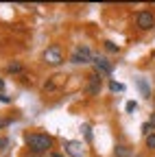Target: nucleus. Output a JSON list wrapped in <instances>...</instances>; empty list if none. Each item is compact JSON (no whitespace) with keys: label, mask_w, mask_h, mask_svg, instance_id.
<instances>
[{"label":"nucleus","mask_w":155,"mask_h":157,"mask_svg":"<svg viewBox=\"0 0 155 157\" xmlns=\"http://www.w3.org/2000/svg\"><path fill=\"white\" fill-rule=\"evenodd\" d=\"M26 146L33 151V155H44L46 151L52 148V137L46 133H26L24 135Z\"/></svg>","instance_id":"f257e3e1"},{"label":"nucleus","mask_w":155,"mask_h":157,"mask_svg":"<svg viewBox=\"0 0 155 157\" xmlns=\"http://www.w3.org/2000/svg\"><path fill=\"white\" fill-rule=\"evenodd\" d=\"M70 61L76 63V66H81V63H92V61H94V55H92L90 46H83V44L74 46V50H72V55H70Z\"/></svg>","instance_id":"f03ea898"},{"label":"nucleus","mask_w":155,"mask_h":157,"mask_svg":"<svg viewBox=\"0 0 155 157\" xmlns=\"http://www.w3.org/2000/svg\"><path fill=\"white\" fill-rule=\"evenodd\" d=\"M44 61H46L48 66H61V63H64V52H61V48L57 46V44L48 46V48L44 50Z\"/></svg>","instance_id":"7ed1b4c3"},{"label":"nucleus","mask_w":155,"mask_h":157,"mask_svg":"<svg viewBox=\"0 0 155 157\" xmlns=\"http://www.w3.org/2000/svg\"><path fill=\"white\" fill-rule=\"evenodd\" d=\"M135 24H138L142 31H149V29H153V24H155V15H153L151 11H140L138 15H135Z\"/></svg>","instance_id":"20e7f679"},{"label":"nucleus","mask_w":155,"mask_h":157,"mask_svg":"<svg viewBox=\"0 0 155 157\" xmlns=\"http://www.w3.org/2000/svg\"><path fill=\"white\" fill-rule=\"evenodd\" d=\"M94 66H96V72H99L101 76H109L114 72V66L107 61L105 57H94Z\"/></svg>","instance_id":"39448f33"},{"label":"nucleus","mask_w":155,"mask_h":157,"mask_svg":"<svg viewBox=\"0 0 155 157\" xmlns=\"http://www.w3.org/2000/svg\"><path fill=\"white\" fill-rule=\"evenodd\" d=\"M64 148H66V153L72 155V157H83V153H85V146H83L81 142H74V140H68V142L64 144Z\"/></svg>","instance_id":"423d86ee"},{"label":"nucleus","mask_w":155,"mask_h":157,"mask_svg":"<svg viewBox=\"0 0 155 157\" xmlns=\"http://www.w3.org/2000/svg\"><path fill=\"white\" fill-rule=\"evenodd\" d=\"M101 74L99 72H94V74H90V85H87V92L90 94H99L101 92Z\"/></svg>","instance_id":"0eeeda50"},{"label":"nucleus","mask_w":155,"mask_h":157,"mask_svg":"<svg viewBox=\"0 0 155 157\" xmlns=\"http://www.w3.org/2000/svg\"><path fill=\"white\" fill-rule=\"evenodd\" d=\"M138 87H140V92H142L144 98H151V90H149V83L144 81V78H138Z\"/></svg>","instance_id":"6e6552de"},{"label":"nucleus","mask_w":155,"mask_h":157,"mask_svg":"<svg viewBox=\"0 0 155 157\" xmlns=\"http://www.w3.org/2000/svg\"><path fill=\"white\" fill-rule=\"evenodd\" d=\"M114 155H116V157H129V155H131V151H129V146H125V144H120V146H116V151H114Z\"/></svg>","instance_id":"1a4fd4ad"},{"label":"nucleus","mask_w":155,"mask_h":157,"mask_svg":"<svg viewBox=\"0 0 155 157\" xmlns=\"http://www.w3.org/2000/svg\"><path fill=\"white\" fill-rule=\"evenodd\" d=\"M153 131H155V122H144V124H142V133H144V135H151Z\"/></svg>","instance_id":"9d476101"},{"label":"nucleus","mask_w":155,"mask_h":157,"mask_svg":"<svg viewBox=\"0 0 155 157\" xmlns=\"http://www.w3.org/2000/svg\"><path fill=\"white\" fill-rule=\"evenodd\" d=\"M20 70H22V63L20 61H13V63L7 66V72H20Z\"/></svg>","instance_id":"9b49d317"},{"label":"nucleus","mask_w":155,"mask_h":157,"mask_svg":"<svg viewBox=\"0 0 155 157\" xmlns=\"http://www.w3.org/2000/svg\"><path fill=\"white\" fill-rule=\"evenodd\" d=\"M109 90L111 92H125V85L122 83H116V81H109Z\"/></svg>","instance_id":"f8f14e48"},{"label":"nucleus","mask_w":155,"mask_h":157,"mask_svg":"<svg viewBox=\"0 0 155 157\" xmlns=\"http://www.w3.org/2000/svg\"><path fill=\"white\" fill-rule=\"evenodd\" d=\"M146 146H149V148H155V133L146 135Z\"/></svg>","instance_id":"ddd939ff"},{"label":"nucleus","mask_w":155,"mask_h":157,"mask_svg":"<svg viewBox=\"0 0 155 157\" xmlns=\"http://www.w3.org/2000/svg\"><path fill=\"white\" fill-rule=\"evenodd\" d=\"M105 48H107L109 52H118V46H116L114 42H105Z\"/></svg>","instance_id":"4468645a"},{"label":"nucleus","mask_w":155,"mask_h":157,"mask_svg":"<svg viewBox=\"0 0 155 157\" xmlns=\"http://www.w3.org/2000/svg\"><path fill=\"white\" fill-rule=\"evenodd\" d=\"M9 146V137H0V151H5Z\"/></svg>","instance_id":"2eb2a0df"},{"label":"nucleus","mask_w":155,"mask_h":157,"mask_svg":"<svg viewBox=\"0 0 155 157\" xmlns=\"http://www.w3.org/2000/svg\"><path fill=\"white\" fill-rule=\"evenodd\" d=\"M83 131H85V137H87V142H92V131H90V127H87V124H83Z\"/></svg>","instance_id":"dca6fc26"},{"label":"nucleus","mask_w":155,"mask_h":157,"mask_svg":"<svg viewBox=\"0 0 155 157\" xmlns=\"http://www.w3.org/2000/svg\"><path fill=\"white\" fill-rule=\"evenodd\" d=\"M135 107H138V105H135L133 101H131V103H127V111H135Z\"/></svg>","instance_id":"f3484780"},{"label":"nucleus","mask_w":155,"mask_h":157,"mask_svg":"<svg viewBox=\"0 0 155 157\" xmlns=\"http://www.w3.org/2000/svg\"><path fill=\"white\" fill-rule=\"evenodd\" d=\"M7 124H11V118H5V120H0V129L7 127Z\"/></svg>","instance_id":"a211bd4d"},{"label":"nucleus","mask_w":155,"mask_h":157,"mask_svg":"<svg viewBox=\"0 0 155 157\" xmlns=\"http://www.w3.org/2000/svg\"><path fill=\"white\" fill-rule=\"evenodd\" d=\"M0 103H11V98L5 96V94H0Z\"/></svg>","instance_id":"6ab92c4d"},{"label":"nucleus","mask_w":155,"mask_h":157,"mask_svg":"<svg viewBox=\"0 0 155 157\" xmlns=\"http://www.w3.org/2000/svg\"><path fill=\"white\" fill-rule=\"evenodd\" d=\"M2 90H5V81L0 78V94H2Z\"/></svg>","instance_id":"aec40b11"},{"label":"nucleus","mask_w":155,"mask_h":157,"mask_svg":"<svg viewBox=\"0 0 155 157\" xmlns=\"http://www.w3.org/2000/svg\"><path fill=\"white\" fill-rule=\"evenodd\" d=\"M50 157H64V155H59V153H50Z\"/></svg>","instance_id":"412c9836"},{"label":"nucleus","mask_w":155,"mask_h":157,"mask_svg":"<svg viewBox=\"0 0 155 157\" xmlns=\"http://www.w3.org/2000/svg\"><path fill=\"white\" fill-rule=\"evenodd\" d=\"M151 122H155V113H153V116H151Z\"/></svg>","instance_id":"4be33fe9"},{"label":"nucleus","mask_w":155,"mask_h":157,"mask_svg":"<svg viewBox=\"0 0 155 157\" xmlns=\"http://www.w3.org/2000/svg\"><path fill=\"white\" fill-rule=\"evenodd\" d=\"M29 157H42V155H29Z\"/></svg>","instance_id":"5701e85b"}]
</instances>
